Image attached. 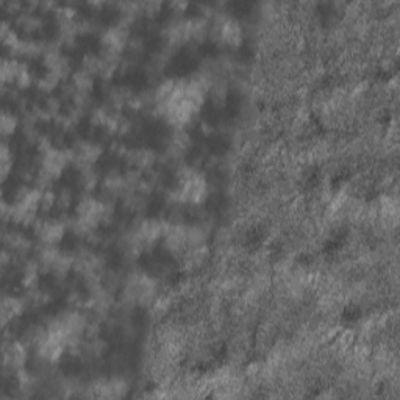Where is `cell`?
I'll use <instances>...</instances> for the list:
<instances>
[{
  "label": "cell",
  "instance_id": "1",
  "mask_svg": "<svg viewBox=\"0 0 400 400\" xmlns=\"http://www.w3.org/2000/svg\"><path fill=\"white\" fill-rule=\"evenodd\" d=\"M18 127V118L10 111H4L2 114V133L5 136L13 135Z\"/></svg>",
  "mask_w": 400,
  "mask_h": 400
}]
</instances>
